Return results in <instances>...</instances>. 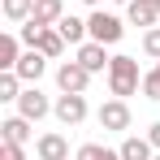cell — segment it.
<instances>
[{"instance_id":"6da1fadb","label":"cell","mask_w":160,"mask_h":160,"mask_svg":"<svg viewBox=\"0 0 160 160\" xmlns=\"http://www.w3.org/2000/svg\"><path fill=\"white\" fill-rule=\"evenodd\" d=\"M108 87H112L117 100L134 95V91L143 87V78H138V61H134V56H112V65H108Z\"/></svg>"},{"instance_id":"7a4b0ae2","label":"cell","mask_w":160,"mask_h":160,"mask_svg":"<svg viewBox=\"0 0 160 160\" xmlns=\"http://www.w3.org/2000/svg\"><path fill=\"white\" fill-rule=\"evenodd\" d=\"M52 112H56L61 126H78L82 117H87V100H82V91H65V95L52 104Z\"/></svg>"},{"instance_id":"3957f363","label":"cell","mask_w":160,"mask_h":160,"mask_svg":"<svg viewBox=\"0 0 160 160\" xmlns=\"http://www.w3.org/2000/svg\"><path fill=\"white\" fill-rule=\"evenodd\" d=\"M91 39L95 43H117L121 35H126V26H121V18H112V13H91Z\"/></svg>"},{"instance_id":"277c9868","label":"cell","mask_w":160,"mask_h":160,"mask_svg":"<svg viewBox=\"0 0 160 160\" xmlns=\"http://www.w3.org/2000/svg\"><path fill=\"white\" fill-rule=\"evenodd\" d=\"M87 82H91V69H87L82 61H65V65L56 69V87H61V91H87Z\"/></svg>"},{"instance_id":"5b68a950","label":"cell","mask_w":160,"mask_h":160,"mask_svg":"<svg viewBox=\"0 0 160 160\" xmlns=\"http://www.w3.org/2000/svg\"><path fill=\"white\" fill-rule=\"evenodd\" d=\"M18 112L30 117V121H39V117H48V112H52V104H48V95H43L39 87H26V91L18 95Z\"/></svg>"},{"instance_id":"8992f818","label":"cell","mask_w":160,"mask_h":160,"mask_svg":"<svg viewBox=\"0 0 160 160\" xmlns=\"http://www.w3.org/2000/svg\"><path fill=\"white\" fill-rule=\"evenodd\" d=\"M100 126L104 130H130V104L126 100H108L100 108Z\"/></svg>"},{"instance_id":"52a82bcc","label":"cell","mask_w":160,"mask_h":160,"mask_svg":"<svg viewBox=\"0 0 160 160\" xmlns=\"http://www.w3.org/2000/svg\"><path fill=\"white\" fill-rule=\"evenodd\" d=\"M104 48H108V43L87 39V43H78V56H74V61H82L91 74H100V69H108V65H112V56H104Z\"/></svg>"},{"instance_id":"ba28073f","label":"cell","mask_w":160,"mask_h":160,"mask_svg":"<svg viewBox=\"0 0 160 160\" xmlns=\"http://www.w3.org/2000/svg\"><path fill=\"white\" fill-rule=\"evenodd\" d=\"M43 65H48V56L39 52V48H30V52H22V61H18V78L22 82H39Z\"/></svg>"},{"instance_id":"9c48e42d","label":"cell","mask_w":160,"mask_h":160,"mask_svg":"<svg viewBox=\"0 0 160 160\" xmlns=\"http://www.w3.org/2000/svg\"><path fill=\"white\" fill-rule=\"evenodd\" d=\"M35 152H39V160H69V143L61 134H43L35 143Z\"/></svg>"},{"instance_id":"30bf717a","label":"cell","mask_w":160,"mask_h":160,"mask_svg":"<svg viewBox=\"0 0 160 160\" xmlns=\"http://www.w3.org/2000/svg\"><path fill=\"white\" fill-rule=\"evenodd\" d=\"M0 130H4V143H18V147H22L30 138V117H22V112H18V117H4Z\"/></svg>"},{"instance_id":"8fae6325","label":"cell","mask_w":160,"mask_h":160,"mask_svg":"<svg viewBox=\"0 0 160 160\" xmlns=\"http://www.w3.org/2000/svg\"><path fill=\"white\" fill-rule=\"evenodd\" d=\"M35 48H39V52L52 61V56H61V52H65V35H61L56 26H43V30H39V39H35Z\"/></svg>"},{"instance_id":"7c38bea8","label":"cell","mask_w":160,"mask_h":160,"mask_svg":"<svg viewBox=\"0 0 160 160\" xmlns=\"http://www.w3.org/2000/svg\"><path fill=\"white\" fill-rule=\"evenodd\" d=\"M35 22H43V26H56L61 18H65V0H35V13H30Z\"/></svg>"},{"instance_id":"4fadbf2b","label":"cell","mask_w":160,"mask_h":160,"mask_svg":"<svg viewBox=\"0 0 160 160\" xmlns=\"http://www.w3.org/2000/svg\"><path fill=\"white\" fill-rule=\"evenodd\" d=\"M126 9H130V22H134V26H156V18H160L156 0H130Z\"/></svg>"},{"instance_id":"5bb4252c","label":"cell","mask_w":160,"mask_h":160,"mask_svg":"<svg viewBox=\"0 0 160 160\" xmlns=\"http://www.w3.org/2000/svg\"><path fill=\"white\" fill-rule=\"evenodd\" d=\"M117 152H121V160H152L156 147H152V138H126Z\"/></svg>"},{"instance_id":"9a60e30c","label":"cell","mask_w":160,"mask_h":160,"mask_svg":"<svg viewBox=\"0 0 160 160\" xmlns=\"http://www.w3.org/2000/svg\"><path fill=\"white\" fill-rule=\"evenodd\" d=\"M56 30L65 35V43H87V35H91V26H87V22H78V18H61V22H56Z\"/></svg>"},{"instance_id":"2e32d148","label":"cell","mask_w":160,"mask_h":160,"mask_svg":"<svg viewBox=\"0 0 160 160\" xmlns=\"http://www.w3.org/2000/svg\"><path fill=\"white\" fill-rule=\"evenodd\" d=\"M18 61H22L18 35H0V69H18Z\"/></svg>"},{"instance_id":"e0dca14e","label":"cell","mask_w":160,"mask_h":160,"mask_svg":"<svg viewBox=\"0 0 160 160\" xmlns=\"http://www.w3.org/2000/svg\"><path fill=\"white\" fill-rule=\"evenodd\" d=\"M26 87H22V78H18V69H0V100H18Z\"/></svg>"},{"instance_id":"ac0fdd59","label":"cell","mask_w":160,"mask_h":160,"mask_svg":"<svg viewBox=\"0 0 160 160\" xmlns=\"http://www.w3.org/2000/svg\"><path fill=\"white\" fill-rule=\"evenodd\" d=\"M74 160H121V152H112V147H100V143H82Z\"/></svg>"},{"instance_id":"d6986e66","label":"cell","mask_w":160,"mask_h":160,"mask_svg":"<svg viewBox=\"0 0 160 160\" xmlns=\"http://www.w3.org/2000/svg\"><path fill=\"white\" fill-rule=\"evenodd\" d=\"M35 13V0H4V18L9 22H26Z\"/></svg>"},{"instance_id":"ffe728a7","label":"cell","mask_w":160,"mask_h":160,"mask_svg":"<svg viewBox=\"0 0 160 160\" xmlns=\"http://www.w3.org/2000/svg\"><path fill=\"white\" fill-rule=\"evenodd\" d=\"M143 52L160 61V26H147V35H143Z\"/></svg>"},{"instance_id":"44dd1931","label":"cell","mask_w":160,"mask_h":160,"mask_svg":"<svg viewBox=\"0 0 160 160\" xmlns=\"http://www.w3.org/2000/svg\"><path fill=\"white\" fill-rule=\"evenodd\" d=\"M143 95H147V100H160V69L143 74Z\"/></svg>"},{"instance_id":"7402d4cb","label":"cell","mask_w":160,"mask_h":160,"mask_svg":"<svg viewBox=\"0 0 160 160\" xmlns=\"http://www.w3.org/2000/svg\"><path fill=\"white\" fill-rule=\"evenodd\" d=\"M0 160H26V156H22L18 143H4V147H0Z\"/></svg>"},{"instance_id":"603a6c76","label":"cell","mask_w":160,"mask_h":160,"mask_svg":"<svg viewBox=\"0 0 160 160\" xmlns=\"http://www.w3.org/2000/svg\"><path fill=\"white\" fill-rule=\"evenodd\" d=\"M147 138H152V147H156V152H160V121H156V126H152V130H147Z\"/></svg>"},{"instance_id":"cb8c5ba5","label":"cell","mask_w":160,"mask_h":160,"mask_svg":"<svg viewBox=\"0 0 160 160\" xmlns=\"http://www.w3.org/2000/svg\"><path fill=\"white\" fill-rule=\"evenodd\" d=\"M82 4H100V0H82Z\"/></svg>"},{"instance_id":"d4e9b609","label":"cell","mask_w":160,"mask_h":160,"mask_svg":"<svg viewBox=\"0 0 160 160\" xmlns=\"http://www.w3.org/2000/svg\"><path fill=\"white\" fill-rule=\"evenodd\" d=\"M117 4H130V0H117Z\"/></svg>"},{"instance_id":"484cf974","label":"cell","mask_w":160,"mask_h":160,"mask_svg":"<svg viewBox=\"0 0 160 160\" xmlns=\"http://www.w3.org/2000/svg\"><path fill=\"white\" fill-rule=\"evenodd\" d=\"M156 69H160V61H156Z\"/></svg>"},{"instance_id":"4316f807","label":"cell","mask_w":160,"mask_h":160,"mask_svg":"<svg viewBox=\"0 0 160 160\" xmlns=\"http://www.w3.org/2000/svg\"><path fill=\"white\" fill-rule=\"evenodd\" d=\"M156 9H160V0H156Z\"/></svg>"},{"instance_id":"83f0119b","label":"cell","mask_w":160,"mask_h":160,"mask_svg":"<svg viewBox=\"0 0 160 160\" xmlns=\"http://www.w3.org/2000/svg\"><path fill=\"white\" fill-rule=\"evenodd\" d=\"M152 160H160V156H152Z\"/></svg>"}]
</instances>
